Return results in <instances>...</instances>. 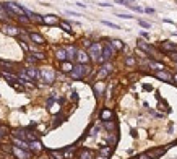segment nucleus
<instances>
[{
    "instance_id": "16",
    "label": "nucleus",
    "mask_w": 177,
    "mask_h": 159,
    "mask_svg": "<svg viewBox=\"0 0 177 159\" xmlns=\"http://www.w3.org/2000/svg\"><path fill=\"white\" fill-rule=\"evenodd\" d=\"M25 72H26V75L29 76V80H31V81L39 78V72H37V68H34V67H31V68H26Z\"/></svg>"
},
{
    "instance_id": "10",
    "label": "nucleus",
    "mask_w": 177,
    "mask_h": 159,
    "mask_svg": "<svg viewBox=\"0 0 177 159\" xmlns=\"http://www.w3.org/2000/svg\"><path fill=\"white\" fill-rule=\"evenodd\" d=\"M166 148H156V149H151V151H148V153H146V154H148V158L149 159H158L159 158V156H163L166 153Z\"/></svg>"
},
{
    "instance_id": "44",
    "label": "nucleus",
    "mask_w": 177,
    "mask_h": 159,
    "mask_svg": "<svg viewBox=\"0 0 177 159\" xmlns=\"http://www.w3.org/2000/svg\"><path fill=\"white\" fill-rule=\"evenodd\" d=\"M83 44H85V47H90V45H91V42L88 41V39H85V41H83Z\"/></svg>"
},
{
    "instance_id": "43",
    "label": "nucleus",
    "mask_w": 177,
    "mask_h": 159,
    "mask_svg": "<svg viewBox=\"0 0 177 159\" xmlns=\"http://www.w3.org/2000/svg\"><path fill=\"white\" fill-rule=\"evenodd\" d=\"M72 99H73V101H76V99H78V94L75 93V91L72 93Z\"/></svg>"
},
{
    "instance_id": "18",
    "label": "nucleus",
    "mask_w": 177,
    "mask_h": 159,
    "mask_svg": "<svg viewBox=\"0 0 177 159\" xmlns=\"http://www.w3.org/2000/svg\"><path fill=\"white\" fill-rule=\"evenodd\" d=\"M59 18L54 17V15H47V17H44V25H49V26H54V25H59Z\"/></svg>"
},
{
    "instance_id": "21",
    "label": "nucleus",
    "mask_w": 177,
    "mask_h": 159,
    "mask_svg": "<svg viewBox=\"0 0 177 159\" xmlns=\"http://www.w3.org/2000/svg\"><path fill=\"white\" fill-rule=\"evenodd\" d=\"M65 52H67V60H73L75 55H76V49H75L73 45H70V47H65Z\"/></svg>"
},
{
    "instance_id": "2",
    "label": "nucleus",
    "mask_w": 177,
    "mask_h": 159,
    "mask_svg": "<svg viewBox=\"0 0 177 159\" xmlns=\"http://www.w3.org/2000/svg\"><path fill=\"white\" fill-rule=\"evenodd\" d=\"M101 52H103V49H101V45L98 44V42H93V44L90 45V52H88V57L91 59L93 62H96V63H101Z\"/></svg>"
},
{
    "instance_id": "42",
    "label": "nucleus",
    "mask_w": 177,
    "mask_h": 159,
    "mask_svg": "<svg viewBox=\"0 0 177 159\" xmlns=\"http://www.w3.org/2000/svg\"><path fill=\"white\" fill-rule=\"evenodd\" d=\"M138 159H149V158H148V154H146V153H143V154L138 156Z\"/></svg>"
},
{
    "instance_id": "40",
    "label": "nucleus",
    "mask_w": 177,
    "mask_h": 159,
    "mask_svg": "<svg viewBox=\"0 0 177 159\" xmlns=\"http://www.w3.org/2000/svg\"><path fill=\"white\" fill-rule=\"evenodd\" d=\"M138 23H140V25L143 26V28H149V26H151V25H149V23H146V21H141V20L138 21Z\"/></svg>"
},
{
    "instance_id": "48",
    "label": "nucleus",
    "mask_w": 177,
    "mask_h": 159,
    "mask_svg": "<svg viewBox=\"0 0 177 159\" xmlns=\"http://www.w3.org/2000/svg\"><path fill=\"white\" fill-rule=\"evenodd\" d=\"M41 159H45V158H41Z\"/></svg>"
},
{
    "instance_id": "41",
    "label": "nucleus",
    "mask_w": 177,
    "mask_h": 159,
    "mask_svg": "<svg viewBox=\"0 0 177 159\" xmlns=\"http://www.w3.org/2000/svg\"><path fill=\"white\" fill-rule=\"evenodd\" d=\"M94 159H109V158H107V156H103V154H96Z\"/></svg>"
},
{
    "instance_id": "34",
    "label": "nucleus",
    "mask_w": 177,
    "mask_h": 159,
    "mask_svg": "<svg viewBox=\"0 0 177 159\" xmlns=\"http://www.w3.org/2000/svg\"><path fill=\"white\" fill-rule=\"evenodd\" d=\"M33 57L36 59V60H42V59H45V55L42 52H33Z\"/></svg>"
},
{
    "instance_id": "25",
    "label": "nucleus",
    "mask_w": 177,
    "mask_h": 159,
    "mask_svg": "<svg viewBox=\"0 0 177 159\" xmlns=\"http://www.w3.org/2000/svg\"><path fill=\"white\" fill-rule=\"evenodd\" d=\"M104 127L111 131V130H115V128H117V123H115L114 120H107V122H104Z\"/></svg>"
},
{
    "instance_id": "39",
    "label": "nucleus",
    "mask_w": 177,
    "mask_h": 159,
    "mask_svg": "<svg viewBox=\"0 0 177 159\" xmlns=\"http://www.w3.org/2000/svg\"><path fill=\"white\" fill-rule=\"evenodd\" d=\"M117 17H119V18H125V20H130V18H132L130 15H124V13H117Z\"/></svg>"
},
{
    "instance_id": "28",
    "label": "nucleus",
    "mask_w": 177,
    "mask_h": 159,
    "mask_svg": "<svg viewBox=\"0 0 177 159\" xmlns=\"http://www.w3.org/2000/svg\"><path fill=\"white\" fill-rule=\"evenodd\" d=\"M0 20H8V15H7V10H5L3 5H0Z\"/></svg>"
},
{
    "instance_id": "14",
    "label": "nucleus",
    "mask_w": 177,
    "mask_h": 159,
    "mask_svg": "<svg viewBox=\"0 0 177 159\" xmlns=\"http://www.w3.org/2000/svg\"><path fill=\"white\" fill-rule=\"evenodd\" d=\"M42 149H44V146H42V143L39 140H34V141L29 143V151L31 153H41Z\"/></svg>"
},
{
    "instance_id": "35",
    "label": "nucleus",
    "mask_w": 177,
    "mask_h": 159,
    "mask_svg": "<svg viewBox=\"0 0 177 159\" xmlns=\"http://www.w3.org/2000/svg\"><path fill=\"white\" fill-rule=\"evenodd\" d=\"M103 25H106V26H111V28H114V29H120V26L114 25V23H111V21H106V20L103 21Z\"/></svg>"
},
{
    "instance_id": "24",
    "label": "nucleus",
    "mask_w": 177,
    "mask_h": 159,
    "mask_svg": "<svg viewBox=\"0 0 177 159\" xmlns=\"http://www.w3.org/2000/svg\"><path fill=\"white\" fill-rule=\"evenodd\" d=\"M111 45L114 47V49H117V50H122V49H124V42H122V41H119V39H114Z\"/></svg>"
},
{
    "instance_id": "38",
    "label": "nucleus",
    "mask_w": 177,
    "mask_h": 159,
    "mask_svg": "<svg viewBox=\"0 0 177 159\" xmlns=\"http://www.w3.org/2000/svg\"><path fill=\"white\" fill-rule=\"evenodd\" d=\"M130 8L133 10V12H143V8H140V7H136V5H128Z\"/></svg>"
},
{
    "instance_id": "6",
    "label": "nucleus",
    "mask_w": 177,
    "mask_h": 159,
    "mask_svg": "<svg viewBox=\"0 0 177 159\" xmlns=\"http://www.w3.org/2000/svg\"><path fill=\"white\" fill-rule=\"evenodd\" d=\"M111 73H112V65L109 62H104V65L101 67V72L98 73V80H104V78L109 76Z\"/></svg>"
},
{
    "instance_id": "1",
    "label": "nucleus",
    "mask_w": 177,
    "mask_h": 159,
    "mask_svg": "<svg viewBox=\"0 0 177 159\" xmlns=\"http://www.w3.org/2000/svg\"><path fill=\"white\" fill-rule=\"evenodd\" d=\"M90 67L88 65H81V63H76V65H73V68H72L70 72V76L73 78V80H83V78L86 76L88 73H90Z\"/></svg>"
},
{
    "instance_id": "17",
    "label": "nucleus",
    "mask_w": 177,
    "mask_h": 159,
    "mask_svg": "<svg viewBox=\"0 0 177 159\" xmlns=\"http://www.w3.org/2000/svg\"><path fill=\"white\" fill-rule=\"evenodd\" d=\"M55 57H57V60L62 63V62L67 60V52H65V47H60V49L55 50Z\"/></svg>"
},
{
    "instance_id": "36",
    "label": "nucleus",
    "mask_w": 177,
    "mask_h": 159,
    "mask_svg": "<svg viewBox=\"0 0 177 159\" xmlns=\"http://www.w3.org/2000/svg\"><path fill=\"white\" fill-rule=\"evenodd\" d=\"M115 2H117V3H124V5H132L133 2H135V0H115Z\"/></svg>"
},
{
    "instance_id": "47",
    "label": "nucleus",
    "mask_w": 177,
    "mask_h": 159,
    "mask_svg": "<svg viewBox=\"0 0 177 159\" xmlns=\"http://www.w3.org/2000/svg\"><path fill=\"white\" fill-rule=\"evenodd\" d=\"M172 80L176 81V85H177V75H174V76H172Z\"/></svg>"
},
{
    "instance_id": "8",
    "label": "nucleus",
    "mask_w": 177,
    "mask_h": 159,
    "mask_svg": "<svg viewBox=\"0 0 177 159\" xmlns=\"http://www.w3.org/2000/svg\"><path fill=\"white\" fill-rule=\"evenodd\" d=\"M154 76L158 78V80H163V81H172V75L169 73V72H166V70H158L156 73H154Z\"/></svg>"
},
{
    "instance_id": "30",
    "label": "nucleus",
    "mask_w": 177,
    "mask_h": 159,
    "mask_svg": "<svg viewBox=\"0 0 177 159\" xmlns=\"http://www.w3.org/2000/svg\"><path fill=\"white\" fill-rule=\"evenodd\" d=\"M63 120H67V117H65V115H57V117H55V120H54V127L60 125V123H62Z\"/></svg>"
},
{
    "instance_id": "26",
    "label": "nucleus",
    "mask_w": 177,
    "mask_h": 159,
    "mask_svg": "<svg viewBox=\"0 0 177 159\" xmlns=\"http://www.w3.org/2000/svg\"><path fill=\"white\" fill-rule=\"evenodd\" d=\"M111 153H112V148H109V146H106V148H101V149L98 151V154H103V156H111Z\"/></svg>"
},
{
    "instance_id": "46",
    "label": "nucleus",
    "mask_w": 177,
    "mask_h": 159,
    "mask_svg": "<svg viewBox=\"0 0 177 159\" xmlns=\"http://www.w3.org/2000/svg\"><path fill=\"white\" fill-rule=\"evenodd\" d=\"M143 88H145V89H146V91H151V89H153L151 86H148V85H145V86H143Z\"/></svg>"
},
{
    "instance_id": "5",
    "label": "nucleus",
    "mask_w": 177,
    "mask_h": 159,
    "mask_svg": "<svg viewBox=\"0 0 177 159\" xmlns=\"http://www.w3.org/2000/svg\"><path fill=\"white\" fill-rule=\"evenodd\" d=\"M114 47H112L111 44H106L104 45L103 52H101V63H104V62H109L112 59V55H114Z\"/></svg>"
},
{
    "instance_id": "45",
    "label": "nucleus",
    "mask_w": 177,
    "mask_h": 159,
    "mask_svg": "<svg viewBox=\"0 0 177 159\" xmlns=\"http://www.w3.org/2000/svg\"><path fill=\"white\" fill-rule=\"evenodd\" d=\"M141 36H143V37H149V34L146 33V31H141Z\"/></svg>"
},
{
    "instance_id": "33",
    "label": "nucleus",
    "mask_w": 177,
    "mask_h": 159,
    "mask_svg": "<svg viewBox=\"0 0 177 159\" xmlns=\"http://www.w3.org/2000/svg\"><path fill=\"white\" fill-rule=\"evenodd\" d=\"M7 133H8V128H7L5 125H0V140L3 138V136H5Z\"/></svg>"
},
{
    "instance_id": "20",
    "label": "nucleus",
    "mask_w": 177,
    "mask_h": 159,
    "mask_svg": "<svg viewBox=\"0 0 177 159\" xmlns=\"http://www.w3.org/2000/svg\"><path fill=\"white\" fill-rule=\"evenodd\" d=\"M75 149H76L75 146H68V148H65V149L62 151V153H63V159H72V158H73Z\"/></svg>"
},
{
    "instance_id": "23",
    "label": "nucleus",
    "mask_w": 177,
    "mask_h": 159,
    "mask_svg": "<svg viewBox=\"0 0 177 159\" xmlns=\"http://www.w3.org/2000/svg\"><path fill=\"white\" fill-rule=\"evenodd\" d=\"M60 68H62V72L63 73H70L72 72V68H73V65H72V62H62V63H60Z\"/></svg>"
},
{
    "instance_id": "15",
    "label": "nucleus",
    "mask_w": 177,
    "mask_h": 159,
    "mask_svg": "<svg viewBox=\"0 0 177 159\" xmlns=\"http://www.w3.org/2000/svg\"><path fill=\"white\" fill-rule=\"evenodd\" d=\"M161 50H164V52H174V50H177V47L172 44V42H161Z\"/></svg>"
},
{
    "instance_id": "32",
    "label": "nucleus",
    "mask_w": 177,
    "mask_h": 159,
    "mask_svg": "<svg viewBox=\"0 0 177 159\" xmlns=\"http://www.w3.org/2000/svg\"><path fill=\"white\" fill-rule=\"evenodd\" d=\"M50 156L55 159H63V153L62 151H50Z\"/></svg>"
},
{
    "instance_id": "3",
    "label": "nucleus",
    "mask_w": 177,
    "mask_h": 159,
    "mask_svg": "<svg viewBox=\"0 0 177 159\" xmlns=\"http://www.w3.org/2000/svg\"><path fill=\"white\" fill-rule=\"evenodd\" d=\"M39 78L44 80L45 85H52L54 80H55V72H54L52 68H42L41 72H39Z\"/></svg>"
},
{
    "instance_id": "37",
    "label": "nucleus",
    "mask_w": 177,
    "mask_h": 159,
    "mask_svg": "<svg viewBox=\"0 0 177 159\" xmlns=\"http://www.w3.org/2000/svg\"><path fill=\"white\" fill-rule=\"evenodd\" d=\"M169 57L172 59V60L177 62V50H174V52H169Z\"/></svg>"
},
{
    "instance_id": "9",
    "label": "nucleus",
    "mask_w": 177,
    "mask_h": 159,
    "mask_svg": "<svg viewBox=\"0 0 177 159\" xmlns=\"http://www.w3.org/2000/svg\"><path fill=\"white\" fill-rule=\"evenodd\" d=\"M76 60H78V63H81V65H88V62H90V57H88V54L85 52V50H76Z\"/></svg>"
},
{
    "instance_id": "4",
    "label": "nucleus",
    "mask_w": 177,
    "mask_h": 159,
    "mask_svg": "<svg viewBox=\"0 0 177 159\" xmlns=\"http://www.w3.org/2000/svg\"><path fill=\"white\" fill-rule=\"evenodd\" d=\"M12 153L13 156L17 159H31L33 154H31V151H26V149H21L18 146H12Z\"/></svg>"
},
{
    "instance_id": "7",
    "label": "nucleus",
    "mask_w": 177,
    "mask_h": 159,
    "mask_svg": "<svg viewBox=\"0 0 177 159\" xmlns=\"http://www.w3.org/2000/svg\"><path fill=\"white\" fill-rule=\"evenodd\" d=\"M136 44H138V47H140V49H143L145 52L151 54V55H153V57H154V59H159V55H158V52H156V50H154V49H153V47H151V45H149V44H146V42H143V41H138V42H136Z\"/></svg>"
},
{
    "instance_id": "27",
    "label": "nucleus",
    "mask_w": 177,
    "mask_h": 159,
    "mask_svg": "<svg viewBox=\"0 0 177 159\" xmlns=\"http://www.w3.org/2000/svg\"><path fill=\"white\" fill-rule=\"evenodd\" d=\"M59 26L63 29V31H67V33H72V26L67 23V21H59Z\"/></svg>"
},
{
    "instance_id": "12",
    "label": "nucleus",
    "mask_w": 177,
    "mask_h": 159,
    "mask_svg": "<svg viewBox=\"0 0 177 159\" xmlns=\"http://www.w3.org/2000/svg\"><path fill=\"white\" fill-rule=\"evenodd\" d=\"M2 31L5 34H8V36H18L20 34V29L15 28V26H10V25H3L2 26Z\"/></svg>"
},
{
    "instance_id": "11",
    "label": "nucleus",
    "mask_w": 177,
    "mask_h": 159,
    "mask_svg": "<svg viewBox=\"0 0 177 159\" xmlns=\"http://www.w3.org/2000/svg\"><path fill=\"white\" fill-rule=\"evenodd\" d=\"M94 156L96 154L91 149H88V148H83L78 153V159H94Z\"/></svg>"
},
{
    "instance_id": "29",
    "label": "nucleus",
    "mask_w": 177,
    "mask_h": 159,
    "mask_svg": "<svg viewBox=\"0 0 177 159\" xmlns=\"http://www.w3.org/2000/svg\"><path fill=\"white\" fill-rule=\"evenodd\" d=\"M149 68H156V70H166L163 63H158V62H149Z\"/></svg>"
},
{
    "instance_id": "13",
    "label": "nucleus",
    "mask_w": 177,
    "mask_h": 159,
    "mask_svg": "<svg viewBox=\"0 0 177 159\" xmlns=\"http://www.w3.org/2000/svg\"><path fill=\"white\" fill-rule=\"evenodd\" d=\"M93 89H94L96 96H98V98H101V96L104 94V89H106V83H103V81H96L94 85H93Z\"/></svg>"
},
{
    "instance_id": "22",
    "label": "nucleus",
    "mask_w": 177,
    "mask_h": 159,
    "mask_svg": "<svg viewBox=\"0 0 177 159\" xmlns=\"http://www.w3.org/2000/svg\"><path fill=\"white\" fill-rule=\"evenodd\" d=\"M112 118V110L111 109H103V112H101V120L103 122H107V120H111Z\"/></svg>"
},
{
    "instance_id": "19",
    "label": "nucleus",
    "mask_w": 177,
    "mask_h": 159,
    "mask_svg": "<svg viewBox=\"0 0 177 159\" xmlns=\"http://www.w3.org/2000/svg\"><path fill=\"white\" fill-rule=\"evenodd\" d=\"M29 39L33 42H36V44H44V37L41 36V34H37V33H29Z\"/></svg>"
},
{
    "instance_id": "31",
    "label": "nucleus",
    "mask_w": 177,
    "mask_h": 159,
    "mask_svg": "<svg viewBox=\"0 0 177 159\" xmlns=\"http://www.w3.org/2000/svg\"><path fill=\"white\" fill-rule=\"evenodd\" d=\"M125 65H127V67H135L136 65V60L133 57H127V59H125Z\"/></svg>"
}]
</instances>
